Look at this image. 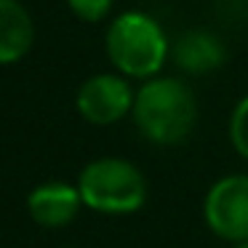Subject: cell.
<instances>
[{"instance_id":"1","label":"cell","mask_w":248,"mask_h":248,"mask_svg":"<svg viewBox=\"0 0 248 248\" xmlns=\"http://www.w3.org/2000/svg\"><path fill=\"white\" fill-rule=\"evenodd\" d=\"M198 99L195 91L171 75H155L136 88L134 125L150 144L176 147L189 139L198 125Z\"/></svg>"},{"instance_id":"2","label":"cell","mask_w":248,"mask_h":248,"mask_svg":"<svg viewBox=\"0 0 248 248\" xmlns=\"http://www.w3.org/2000/svg\"><path fill=\"white\" fill-rule=\"evenodd\" d=\"M104 54L115 72L144 83L171 62V40L152 14L123 11L107 24Z\"/></svg>"},{"instance_id":"3","label":"cell","mask_w":248,"mask_h":248,"mask_svg":"<svg viewBox=\"0 0 248 248\" xmlns=\"http://www.w3.org/2000/svg\"><path fill=\"white\" fill-rule=\"evenodd\" d=\"M83 205L99 216H134L147 205L150 187L136 163L118 155L88 160L75 179Z\"/></svg>"},{"instance_id":"4","label":"cell","mask_w":248,"mask_h":248,"mask_svg":"<svg viewBox=\"0 0 248 248\" xmlns=\"http://www.w3.org/2000/svg\"><path fill=\"white\" fill-rule=\"evenodd\" d=\"M203 221L219 240H248V173H227L216 179L203 198Z\"/></svg>"},{"instance_id":"5","label":"cell","mask_w":248,"mask_h":248,"mask_svg":"<svg viewBox=\"0 0 248 248\" xmlns=\"http://www.w3.org/2000/svg\"><path fill=\"white\" fill-rule=\"evenodd\" d=\"M136 88L131 86V78L120 72H96L86 78L75 93V109L86 123L107 128L134 112Z\"/></svg>"},{"instance_id":"6","label":"cell","mask_w":248,"mask_h":248,"mask_svg":"<svg viewBox=\"0 0 248 248\" xmlns=\"http://www.w3.org/2000/svg\"><path fill=\"white\" fill-rule=\"evenodd\" d=\"M27 216L43 230H64L86 208L78 184L64 179H48L35 184L24 198Z\"/></svg>"},{"instance_id":"7","label":"cell","mask_w":248,"mask_h":248,"mask_svg":"<svg viewBox=\"0 0 248 248\" xmlns=\"http://www.w3.org/2000/svg\"><path fill=\"white\" fill-rule=\"evenodd\" d=\"M171 62L184 75H211L227 62V46L208 30H187L171 43Z\"/></svg>"},{"instance_id":"8","label":"cell","mask_w":248,"mask_h":248,"mask_svg":"<svg viewBox=\"0 0 248 248\" xmlns=\"http://www.w3.org/2000/svg\"><path fill=\"white\" fill-rule=\"evenodd\" d=\"M35 46V22L22 0H0V67L19 64Z\"/></svg>"},{"instance_id":"9","label":"cell","mask_w":248,"mask_h":248,"mask_svg":"<svg viewBox=\"0 0 248 248\" xmlns=\"http://www.w3.org/2000/svg\"><path fill=\"white\" fill-rule=\"evenodd\" d=\"M230 144L243 160H248V93L237 99L230 115Z\"/></svg>"},{"instance_id":"10","label":"cell","mask_w":248,"mask_h":248,"mask_svg":"<svg viewBox=\"0 0 248 248\" xmlns=\"http://www.w3.org/2000/svg\"><path fill=\"white\" fill-rule=\"evenodd\" d=\"M72 16H78L86 24H99L112 14L115 0H64Z\"/></svg>"},{"instance_id":"11","label":"cell","mask_w":248,"mask_h":248,"mask_svg":"<svg viewBox=\"0 0 248 248\" xmlns=\"http://www.w3.org/2000/svg\"><path fill=\"white\" fill-rule=\"evenodd\" d=\"M230 248H248V240H243V243H235V246H230Z\"/></svg>"},{"instance_id":"12","label":"cell","mask_w":248,"mask_h":248,"mask_svg":"<svg viewBox=\"0 0 248 248\" xmlns=\"http://www.w3.org/2000/svg\"><path fill=\"white\" fill-rule=\"evenodd\" d=\"M64 248H78V246H64Z\"/></svg>"}]
</instances>
